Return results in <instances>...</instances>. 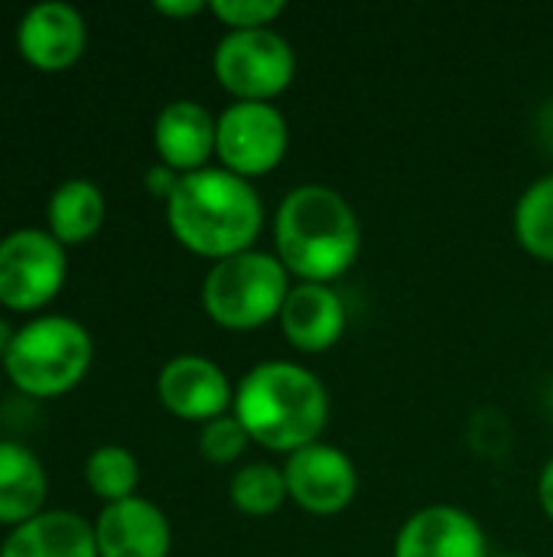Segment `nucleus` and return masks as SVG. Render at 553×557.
I'll return each instance as SVG.
<instances>
[{"instance_id":"obj_1","label":"nucleus","mask_w":553,"mask_h":557,"mask_svg":"<svg viewBox=\"0 0 553 557\" xmlns=\"http://www.w3.org/2000/svg\"><path fill=\"white\" fill-rule=\"evenodd\" d=\"M274 255L297 284H332L362 251V225L352 202L323 183L290 189L274 215Z\"/></svg>"},{"instance_id":"obj_2","label":"nucleus","mask_w":553,"mask_h":557,"mask_svg":"<svg viewBox=\"0 0 553 557\" xmlns=\"http://www.w3.org/2000/svg\"><path fill=\"white\" fill-rule=\"evenodd\" d=\"M166 225L186 251L225 261L251 251L264 228V202L251 180L205 166L179 180L166 202Z\"/></svg>"},{"instance_id":"obj_3","label":"nucleus","mask_w":553,"mask_h":557,"mask_svg":"<svg viewBox=\"0 0 553 557\" xmlns=\"http://www.w3.org/2000/svg\"><path fill=\"white\" fill-rule=\"evenodd\" d=\"M231 414L248 431L251 444L274 454H297L319 444L329 424V392L323 379L297 362H257L235 388Z\"/></svg>"},{"instance_id":"obj_4","label":"nucleus","mask_w":553,"mask_h":557,"mask_svg":"<svg viewBox=\"0 0 553 557\" xmlns=\"http://www.w3.org/2000/svg\"><path fill=\"white\" fill-rule=\"evenodd\" d=\"M95 362L91 333L62 313H42L16 326L13 346L0 362L10 385L26 398H62L78 388Z\"/></svg>"},{"instance_id":"obj_5","label":"nucleus","mask_w":553,"mask_h":557,"mask_svg":"<svg viewBox=\"0 0 553 557\" xmlns=\"http://www.w3.org/2000/svg\"><path fill=\"white\" fill-rule=\"evenodd\" d=\"M290 287L293 284L280 258L251 248L209 268L202 281V310L222 330H261L280 317Z\"/></svg>"},{"instance_id":"obj_6","label":"nucleus","mask_w":553,"mask_h":557,"mask_svg":"<svg viewBox=\"0 0 553 557\" xmlns=\"http://www.w3.org/2000/svg\"><path fill=\"white\" fill-rule=\"evenodd\" d=\"M212 72L235 101L271 104L293 85L297 52L277 29H238L218 39Z\"/></svg>"},{"instance_id":"obj_7","label":"nucleus","mask_w":553,"mask_h":557,"mask_svg":"<svg viewBox=\"0 0 553 557\" xmlns=\"http://www.w3.org/2000/svg\"><path fill=\"white\" fill-rule=\"evenodd\" d=\"M68 277L65 245L46 228H13L0 238V307L36 313L49 307Z\"/></svg>"},{"instance_id":"obj_8","label":"nucleus","mask_w":553,"mask_h":557,"mask_svg":"<svg viewBox=\"0 0 553 557\" xmlns=\"http://www.w3.org/2000/svg\"><path fill=\"white\" fill-rule=\"evenodd\" d=\"M290 147V127L280 108L267 101H235L218 114L215 157L241 180L274 173Z\"/></svg>"},{"instance_id":"obj_9","label":"nucleus","mask_w":553,"mask_h":557,"mask_svg":"<svg viewBox=\"0 0 553 557\" xmlns=\"http://www.w3.org/2000/svg\"><path fill=\"white\" fill-rule=\"evenodd\" d=\"M284 476L290 499L310 516H336L349 509L359 493L355 463L329 444H310L290 454Z\"/></svg>"},{"instance_id":"obj_10","label":"nucleus","mask_w":553,"mask_h":557,"mask_svg":"<svg viewBox=\"0 0 553 557\" xmlns=\"http://www.w3.org/2000/svg\"><path fill=\"white\" fill-rule=\"evenodd\" d=\"M156 395L173 418L196 424H209L222 414H231L235 405V388L218 369V362L192 352L176 356L160 369Z\"/></svg>"},{"instance_id":"obj_11","label":"nucleus","mask_w":553,"mask_h":557,"mask_svg":"<svg viewBox=\"0 0 553 557\" xmlns=\"http://www.w3.org/2000/svg\"><path fill=\"white\" fill-rule=\"evenodd\" d=\"M88 46L85 16L62 0H42L29 7L16 26V49L23 62L39 72H62L81 59Z\"/></svg>"},{"instance_id":"obj_12","label":"nucleus","mask_w":553,"mask_h":557,"mask_svg":"<svg viewBox=\"0 0 553 557\" xmlns=\"http://www.w3.org/2000/svg\"><path fill=\"white\" fill-rule=\"evenodd\" d=\"M394 557H489V539L466 509L427 506L401 525Z\"/></svg>"},{"instance_id":"obj_13","label":"nucleus","mask_w":553,"mask_h":557,"mask_svg":"<svg viewBox=\"0 0 553 557\" xmlns=\"http://www.w3.org/2000/svg\"><path fill=\"white\" fill-rule=\"evenodd\" d=\"M95 545L98 557H169L173 529L160 506L134 496L98 512Z\"/></svg>"},{"instance_id":"obj_14","label":"nucleus","mask_w":553,"mask_h":557,"mask_svg":"<svg viewBox=\"0 0 553 557\" xmlns=\"http://www.w3.org/2000/svg\"><path fill=\"white\" fill-rule=\"evenodd\" d=\"M218 117L192 98L169 101L153 121V147L160 163L176 170L179 176L205 170L215 157Z\"/></svg>"},{"instance_id":"obj_15","label":"nucleus","mask_w":553,"mask_h":557,"mask_svg":"<svg viewBox=\"0 0 553 557\" xmlns=\"http://www.w3.org/2000/svg\"><path fill=\"white\" fill-rule=\"evenodd\" d=\"M277 323L293 349L326 352L345 333V304L329 284H293Z\"/></svg>"},{"instance_id":"obj_16","label":"nucleus","mask_w":553,"mask_h":557,"mask_svg":"<svg viewBox=\"0 0 553 557\" xmlns=\"http://www.w3.org/2000/svg\"><path fill=\"white\" fill-rule=\"evenodd\" d=\"M0 557H98L95 522L68 509H46L26 525L10 529Z\"/></svg>"},{"instance_id":"obj_17","label":"nucleus","mask_w":553,"mask_h":557,"mask_svg":"<svg viewBox=\"0 0 553 557\" xmlns=\"http://www.w3.org/2000/svg\"><path fill=\"white\" fill-rule=\"evenodd\" d=\"M49 473L42 460L16 441H0V525L16 529L46 512Z\"/></svg>"},{"instance_id":"obj_18","label":"nucleus","mask_w":553,"mask_h":557,"mask_svg":"<svg viewBox=\"0 0 553 557\" xmlns=\"http://www.w3.org/2000/svg\"><path fill=\"white\" fill-rule=\"evenodd\" d=\"M104 215H108V202H104V193L98 189V183H91L85 176H72V180H62L49 196L46 232L59 245L75 248V245L91 242L101 232Z\"/></svg>"},{"instance_id":"obj_19","label":"nucleus","mask_w":553,"mask_h":557,"mask_svg":"<svg viewBox=\"0 0 553 557\" xmlns=\"http://www.w3.org/2000/svg\"><path fill=\"white\" fill-rule=\"evenodd\" d=\"M85 483L104 506L134 499L140 486V463L121 444L95 447L85 460Z\"/></svg>"},{"instance_id":"obj_20","label":"nucleus","mask_w":553,"mask_h":557,"mask_svg":"<svg viewBox=\"0 0 553 557\" xmlns=\"http://www.w3.org/2000/svg\"><path fill=\"white\" fill-rule=\"evenodd\" d=\"M515 238L531 258L553 264V173L521 193L515 206Z\"/></svg>"},{"instance_id":"obj_21","label":"nucleus","mask_w":553,"mask_h":557,"mask_svg":"<svg viewBox=\"0 0 553 557\" xmlns=\"http://www.w3.org/2000/svg\"><path fill=\"white\" fill-rule=\"evenodd\" d=\"M228 496H231V506L238 512H244V516H254V519L274 516L290 499L284 467H271V463H248V467H241L231 476Z\"/></svg>"},{"instance_id":"obj_22","label":"nucleus","mask_w":553,"mask_h":557,"mask_svg":"<svg viewBox=\"0 0 553 557\" xmlns=\"http://www.w3.org/2000/svg\"><path fill=\"white\" fill-rule=\"evenodd\" d=\"M248 444H251V437L235 414H222V418L202 424V431H199V454L218 467L235 463L248 450Z\"/></svg>"},{"instance_id":"obj_23","label":"nucleus","mask_w":553,"mask_h":557,"mask_svg":"<svg viewBox=\"0 0 553 557\" xmlns=\"http://www.w3.org/2000/svg\"><path fill=\"white\" fill-rule=\"evenodd\" d=\"M280 0H212L209 13L228 26V33L238 29H271L277 16H284Z\"/></svg>"},{"instance_id":"obj_24","label":"nucleus","mask_w":553,"mask_h":557,"mask_svg":"<svg viewBox=\"0 0 553 557\" xmlns=\"http://www.w3.org/2000/svg\"><path fill=\"white\" fill-rule=\"evenodd\" d=\"M179 173L176 170H169L166 163H156V166H150L147 173H143V186H147V193L150 196H156V199H163V202H169V196L176 193V186H179Z\"/></svg>"},{"instance_id":"obj_25","label":"nucleus","mask_w":553,"mask_h":557,"mask_svg":"<svg viewBox=\"0 0 553 557\" xmlns=\"http://www.w3.org/2000/svg\"><path fill=\"white\" fill-rule=\"evenodd\" d=\"M153 10L160 16H169V20H189L196 13L209 10V3H202V0H156Z\"/></svg>"},{"instance_id":"obj_26","label":"nucleus","mask_w":553,"mask_h":557,"mask_svg":"<svg viewBox=\"0 0 553 557\" xmlns=\"http://www.w3.org/2000/svg\"><path fill=\"white\" fill-rule=\"evenodd\" d=\"M538 503H541L544 516L553 522V457L544 463V470L538 476Z\"/></svg>"},{"instance_id":"obj_27","label":"nucleus","mask_w":553,"mask_h":557,"mask_svg":"<svg viewBox=\"0 0 553 557\" xmlns=\"http://www.w3.org/2000/svg\"><path fill=\"white\" fill-rule=\"evenodd\" d=\"M13 336H16V326H13L7 317H0V362L7 359V352H10V346H13Z\"/></svg>"},{"instance_id":"obj_28","label":"nucleus","mask_w":553,"mask_h":557,"mask_svg":"<svg viewBox=\"0 0 553 557\" xmlns=\"http://www.w3.org/2000/svg\"><path fill=\"white\" fill-rule=\"evenodd\" d=\"M538 134H541V140L548 144L553 150V101L541 111V121H538Z\"/></svg>"},{"instance_id":"obj_29","label":"nucleus","mask_w":553,"mask_h":557,"mask_svg":"<svg viewBox=\"0 0 553 557\" xmlns=\"http://www.w3.org/2000/svg\"><path fill=\"white\" fill-rule=\"evenodd\" d=\"M499 557H525V555H499Z\"/></svg>"}]
</instances>
